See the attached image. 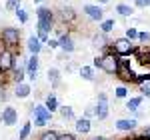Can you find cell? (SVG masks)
I'll use <instances>...</instances> for the list:
<instances>
[{
	"label": "cell",
	"mask_w": 150,
	"mask_h": 140,
	"mask_svg": "<svg viewBox=\"0 0 150 140\" xmlns=\"http://www.w3.org/2000/svg\"><path fill=\"white\" fill-rule=\"evenodd\" d=\"M18 56L12 48H0V76L2 74H10L18 64Z\"/></svg>",
	"instance_id": "cell-4"
},
{
	"label": "cell",
	"mask_w": 150,
	"mask_h": 140,
	"mask_svg": "<svg viewBox=\"0 0 150 140\" xmlns=\"http://www.w3.org/2000/svg\"><path fill=\"white\" fill-rule=\"evenodd\" d=\"M82 12L88 16V20H92V22H102L104 20V8L100 4H84L82 6Z\"/></svg>",
	"instance_id": "cell-6"
},
{
	"label": "cell",
	"mask_w": 150,
	"mask_h": 140,
	"mask_svg": "<svg viewBox=\"0 0 150 140\" xmlns=\"http://www.w3.org/2000/svg\"><path fill=\"white\" fill-rule=\"evenodd\" d=\"M28 112H30V116L34 118V126H38V128H44L48 122L52 120V112L44 106V102L30 104L28 106Z\"/></svg>",
	"instance_id": "cell-2"
},
{
	"label": "cell",
	"mask_w": 150,
	"mask_h": 140,
	"mask_svg": "<svg viewBox=\"0 0 150 140\" xmlns=\"http://www.w3.org/2000/svg\"><path fill=\"white\" fill-rule=\"evenodd\" d=\"M116 12H118V16H122V18H128V16H132V14H134V8H132L130 4H124V2H120V4H116Z\"/></svg>",
	"instance_id": "cell-24"
},
{
	"label": "cell",
	"mask_w": 150,
	"mask_h": 140,
	"mask_svg": "<svg viewBox=\"0 0 150 140\" xmlns=\"http://www.w3.org/2000/svg\"><path fill=\"white\" fill-rule=\"evenodd\" d=\"M84 118H96V110H94V106H86L84 108Z\"/></svg>",
	"instance_id": "cell-32"
},
{
	"label": "cell",
	"mask_w": 150,
	"mask_h": 140,
	"mask_svg": "<svg viewBox=\"0 0 150 140\" xmlns=\"http://www.w3.org/2000/svg\"><path fill=\"white\" fill-rule=\"evenodd\" d=\"M0 122H2L4 126H14V124L18 122V110L6 104L2 108V112H0Z\"/></svg>",
	"instance_id": "cell-7"
},
{
	"label": "cell",
	"mask_w": 150,
	"mask_h": 140,
	"mask_svg": "<svg viewBox=\"0 0 150 140\" xmlns=\"http://www.w3.org/2000/svg\"><path fill=\"white\" fill-rule=\"evenodd\" d=\"M94 2H96V4H100V6H102V4H108V2H110V0H94Z\"/></svg>",
	"instance_id": "cell-43"
},
{
	"label": "cell",
	"mask_w": 150,
	"mask_h": 140,
	"mask_svg": "<svg viewBox=\"0 0 150 140\" xmlns=\"http://www.w3.org/2000/svg\"><path fill=\"white\" fill-rule=\"evenodd\" d=\"M20 6H22L20 0H6V2H4V8H6L8 12H16Z\"/></svg>",
	"instance_id": "cell-29"
},
{
	"label": "cell",
	"mask_w": 150,
	"mask_h": 140,
	"mask_svg": "<svg viewBox=\"0 0 150 140\" xmlns=\"http://www.w3.org/2000/svg\"><path fill=\"white\" fill-rule=\"evenodd\" d=\"M134 6H136V8H148L150 0H134Z\"/></svg>",
	"instance_id": "cell-34"
},
{
	"label": "cell",
	"mask_w": 150,
	"mask_h": 140,
	"mask_svg": "<svg viewBox=\"0 0 150 140\" xmlns=\"http://www.w3.org/2000/svg\"><path fill=\"white\" fill-rule=\"evenodd\" d=\"M42 2H44V0H34V4H42Z\"/></svg>",
	"instance_id": "cell-45"
},
{
	"label": "cell",
	"mask_w": 150,
	"mask_h": 140,
	"mask_svg": "<svg viewBox=\"0 0 150 140\" xmlns=\"http://www.w3.org/2000/svg\"><path fill=\"white\" fill-rule=\"evenodd\" d=\"M74 130L78 132V134H88L90 130H92V122H90V118H76V122H74Z\"/></svg>",
	"instance_id": "cell-16"
},
{
	"label": "cell",
	"mask_w": 150,
	"mask_h": 140,
	"mask_svg": "<svg viewBox=\"0 0 150 140\" xmlns=\"http://www.w3.org/2000/svg\"><path fill=\"white\" fill-rule=\"evenodd\" d=\"M8 98H10V94H8V90L0 86V102H4V104H6V102H8Z\"/></svg>",
	"instance_id": "cell-33"
},
{
	"label": "cell",
	"mask_w": 150,
	"mask_h": 140,
	"mask_svg": "<svg viewBox=\"0 0 150 140\" xmlns=\"http://www.w3.org/2000/svg\"><path fill=\"white\" fill-rule=\"evenodd\" d=\"M110 48H112V52H114L116 56H120V58H126L130 54H136L138 52V46L132 44V40H128L126 36L114 38V42L110 44Z\"/></svg>",
	"instance_id": "cell-3"
},
{
	"label": "cell",
	"mask_w": 150,
	"mask_h": 140,
	"mask_svg": "<svg viewBox=\"0 0 150 140\" xmlns=\"http://www.w3.org/2000/svg\"><path fill=\"white\" fill-rule=\"evenodd\" d=\"M46 46L50 48V50H56V48H60V44H58V38H50Z\"/></svg>",
	"instance_id": "cell-35"
},
{
	"label": "cell",
	"mask_w": 150,
	"mask_h": 140,
	"mask_svg": "<svg viewBox=\"0 0 150 140\" xmlns=\"http://www.w3.org/2000/svg\"><path fill=\"white\" fill-rule=\"evenodd\" d=\"M138 34H140V30L134 28V26H128L126 30H124V36H126L128 40H132V42H138Z\"/></svg>",
	"instance_id": "cell-27"
},
{
	"label": "cell",
	"mask_w": 150,
	"mask_h": 140,
	"mask_svg": "<svg viewBox=\"0 0 150 140\" xmlns=\"http://www.w3.org/2000/svg\"><path fill=\"white\" fill-rule=\"evenodd\" d=\"M114 96H116V98H120V100L130 98V96H128V88L124 86V84H120V86H116V88H114Z\"/></svg>",
	"instance_id": "cell-28"
},
{
	"label": "cell",
	"mask_w": 150,
	"mask_h": 140,
	"mask_svg": "<svg viewBox=\"0 0 150 140\" xmlns=\"http://www.w3.org/2000/svg\"><path fill=\"white\" fill-rule=\"evenodd\" d=\"M142 96H144V98H150V90H146V92H142Z\"/></svg>",
	"instance_id": "cell-44"
},
{
	"label": "cell",
	"mask_w": 150,
	"mask_h": 140,
	"mask_svg": "<svg viewBox=\"0 0 150 140\" xmlns=\"http://www.w3.org/2000/svg\"><path fill=\"white\" fill-rule=\"evenodd\" d=\"M60 140H76V134H72V132H60Z\"/></svg>",
	"instance_id": "cell-36"
},
{
	"label": "cell",
	"mask_w": 150,
	"mask_h": 140,
	"mask_svg": "<svg viewBox=\"0 0 150 140\" xmlns=\"http://www.w3.org/2000/svg\"><path fill=\"white\" fill-rule=\"evenodd\" d=\"M138 126V120L136 118H118L114 122V128L120 132H134Z\"/></svg>",
	"instance_id": "cell-8"
},
{
	"label": "cell",
	"mask_w": 150,
	"mask_h": 140,
	"mask_svg": "<svg viewBox=\"0 0 150 140\" xmlns=\"http://www.w3.org/2000/svg\"><path fill=\"white\" fill-rule=\"evenodd\" d=\"M142 138H144V140H150V124L142 128Z\"/></svg>",
	"instance_id": "cell-38"
},
{
	"label": "cell",
	"mask_w": 150,
	"mask_h": 140,
	"mask_svg": "<svg viewBox=\"0 0 150 140\" xmlns=\"http://www.w3.org/2000/svg\"><path fill=\"white\" fill-rule=\"evenodd\" d=\"M38 66H40V54H30L28 60H26V72H28V76L38 74Z\"/></svg>",
	"instance_id": "cell-15"
},
{
	"label": "cell",
	"mask_w": 150,
	"mask_h": 140,
	"mask_svg": "<svg viewBox=\"0 0 150 140\" xmlns=\"http://www.w3.org/2000/svg\"><path fill=\"white\" fill-rule=\"evenodd\" d=\"M30 134H32V122L26 120L22 126H20V130H18V140H28Z\"/></svg>",
	"instance_id": "cell-23"
},
{
	"label": "cell",
	"mask_w": 150,
	"mask_h": 140,
	"mask_svg": "<svg viewBox=\"0 0 150 140\" xmlns=\"http://www.w3.org/2000/svg\"><path fill=\"white\" fill-rule=\"evenodd\" d=\"M58 114H60V118H62V120H72V122H76L74 108H72V106H68V104L60 106V108H58Z\"/></svg>",
	"instance_id": "cell-22"
},
{
	"label": "cell",
	"mask_w": 150,
	"mask_h": 140,
	"mask_svg": "<svg viewBox=\"0 0 150 140\" xmlns=\"http://www.w3.org/2000/svg\"><path fill=\"white\" fill-rule=\"evenodd\" d=\"M78 76L86 82H96V68H94L92 64H90V66H88V64H82L80 70H78Z\"/></svg>",
	"instance_id": "cell-14"
},
{
	"label": "cell",
	"mask_w": 150,
	"mask_h": 140,
	"mask_svg": "<svg viewBox=\"0 0 150 140\" xmlns=\"http://www.w3.org/2000/svg\"><path fill=\"white\" fill-rule=\"evenodd\" d=\"M44 106H46L48 110L54 114V112H58V108H60V102H58V96L54 92H50L44 96Z\"/></svg>",
	"instance_id": "cell-19"
},
{
	"label": "cell",
	"mask_w": 150,
	"mask_h": 140,
	"mask_svg": "<svg viewBox=\"0 0 150 140\" xmlns=\"http://www.w3.org/2000/svg\"><path fill=\"white\" fill-rule=\"evenodd\" d=\"M98 102H108V96H106V92H98Z\"/></svg>",
	"instance_id": "cell-40"
},
{
	"label": "cell",
	"mask_w": 150,
	"mask_h": 140,
	"mask_svg": "<svg viewBox=\"0 0 150 140\" xmlns=\"http://www.w3.org/2000/svg\"><path fill=\"white\" fill-rule=\"evenodd\" d=\"M92 66H94V68H98V70H100V56H96V58H94Z\"/></svg>",
	"instance_id": "cell-41"
},
{
	"label": "cell",
	"mask_w": 150,
	"mask_h": 140,
	"mask_svg": "<svg viewBox=\"0 0 150 140\" xmlns=\"http://www.w3.org/2000/svg\"><path fill=\"white\" fill-rule=\"evenodd\" d=\"M46 76H48V82H50V86L52 88H58L60 84H62V78H60V70L56 68V66H50L46 72Z\"/></svg>",
	"instance_id": "cell-17"
},
{
	"label": "cell",
	"mask_w": 150,
	"mask_h": 140,
	"mask_svg": "<svg viewBox=\"0 0 150 140\" xmlns=\"http://www.w3.org/2000/svg\"><path fill=\"white\" fill-rule=\"evenodd\" d=\"M142 100H144V96L140 94V96H130V98H126V110L128 112H138L140 106H142Z\"/></svg>",
	"instance_id": "cell-18"
},
{
	"label": "cell",
	"mask_w": 150,
	"mask_h": 140,
	"mask_svg": "<svg viewBox=\"0 0 150 140\" xmlns=\"http://www.w3.org/2000/svg\"><path fill=\"white\" fill-rule=\"evenodd\" d=\"M114 26H116V20H114V18H104L102 22L98 24L100 32H104V34H110V32L114 30Z\"/></svg>",
	"instance_id": "cell-25"
},
{
	"label": "cell",
	"mask_w": 150,
	"mask_h": 140,
	"mask_svg": "<svg viewBox=\"0 0 150 140\" xmlns=\"http://www.w3.org/2000/svg\"><path fill=\"white\" fill-rule=\"evenodd\" d=\"M60 2H68V0H60Z\"/></svg>",
	"instance_id": "cell-46"
},
{
	"label": "cell",
	"mask_w": 150,
	"mask_h": 140,
	"mask_svg": "<svg viewBox=\"0 0 150 140\" xmlns=\"http://www.w3.org/2000/svg\"><path fill=\"white\" fill-rule=\"evenodd\" d=\"M58 44H60V50H62V52H68V54H72V52L76 50V44H74V40H72V36H70L68 32L58 36Z\"/></svg>",
	"instance_id": "cell-10"
},
{
	"label": "cell",
	"mask_w": 150,
	"mask_h": 140,
	"mask_svg": "<svg viewBox=\"0 0 150 140\" xmlns=\"http://www.w3.org/2000/svg\"><path fill=\"white\" fill-rule=\"evenodd\" d=\"M148 42H150V32L148 30H142V32L138 34V44L144 46V44H148Z\"/></svg>",
	"instance_id": "cell-31"
},
{
	"label": "cell",
	"mask_w": 150,
	"mask_h": 140,
	"mask_svg": "<svg viewBox=\"0 0 150 140\" xmlns=\"http://www.w3.org/2000/svg\"><path fill=\"white\" fill-rule=\"evenodd\" d=\"M74 70H80V66H78L76 62H68V64H66V72H74Z\"/></svg>",
	"instance_id": "cell-37"
},
{
	"label": "cell",
	"mask_w": 150,
	"mask_h": 140,
	"mask_svg": "<svg viewBox=\"0 0 150 140\" xmlns=\"http://www.w3.org/2000/svg\"><path fill=\"white\" fill-rule=\"evenodd\" d=\"M90 140H110V138H106V136H100V134H98V136H94V138H90Z\"/></svg>",
	"instance_id": "cell-42"
},
{
	"label": "cell",
	"mask_w": 150,
	"mask_h": 140,
	"mask_svg": "<svg viewBox=\"0 0 150 140\" xmlns=\"http://www.w3.org/2000/svg\"><path fill=\"white\" fill-rule=\"evenodd\" d=\"M44 46H46V44H44L36 34L28 36V40H26V50H28L30 54H40V52L44 50Z\"/></svg>",
	"instance_id": "cell-9"
},
{
	"label": "cell",
	"mask_w": 150,
	"mask_h": 140,
	"mask_svg": "<svg viewBox=\"0 0 150 140\" xmlns=\"http://www.w3.org/2000/svg\"><path fill=\"white\" fill-rule=\"evenodd\" d=\"M120 64H122V58L116 56L114 52H112V48H106L102 54H100V70L106 72L108 76H116Z\"/></svg>",
	"instance_id": "cell-1"
},
{
	"label": "cell",
	"mask_w": 150,
	"mask_h": 140,
	"mask_svg": "<svg viewBox=\"0 0 150 140\" xmlns=\"http://www.w3.org/2000/svg\"><path fill=\"white\" fill-rule=\"evenodd\" d=\"M38 140H60V132H56V130H44L40 136H38Z\"/></svg>",
	"instance_id": "cell-26"
},
{
	"label": "cell",
	"mask_w": 150,
	"mask_h": 140,
	"mask_svg": "<svg viewBox=\"0 0 150 140\" xmlns=\"http://www.w3.org/2000/svg\"><path fill=\"white\" fill-rule=\"evenodd\" d=\"M94 110H96V118H98V120H106L108 114H110L108 102H96V104H94Z\"/></svg>",
	"instance_id": "cell-20"
},
{
	"label": "cell",
	"mask_w": 150,
	"mask_h": 140,
	"mask_svg": "<svg viewBox=\"0 0 150 140\" xmlns=\"http://www.w3.org/2000/svg\"><path fill=\"white\" fill-rule=\"evenodd\" d=\"M32 94V84L30 82H18V84H14V96L16 98H28Z\"/></svg>",
	"instance_id": "cell-13"
},
{
	"label": "cell",
	"mask_w": 150,
	"mask_h": 140,
	"mask_svg": "<svg viewBox=\"0 0 150 140\" xmlns=\"http://www.w3.org/2000/svg\"><path fill=\"white\" fill-rule=\"evenodd\" d=\"M134 84L138 86L140 92H146V90H150V72H148V74H138Z\"/></svg>",
	"instance_id": "cell-21"
},
{
	"label": "cell",
	"mask_w": 150,
	"mask_h": 140,
	"mask_svg": "<svg viewBox=\"0 0 150 140\" xmlns=\"http://www.w3.org/2000/svg\"><path fill=\"white\" fill-rule=\"evenodd\" d=\"M92 46H96V48H100V50H106V48H110V40H108V34H104V32H96V34H92Z\"/></svg>",
	"instance_id": "cell-12"
},
{
	"label": "cell",
	"mask_w": 150,
	"mask_h": 140,
	"mask_svg": "<svg viewBox=\"0 0 150 140\" xmlns=\"http://www.w3.org/2000/svg\"><path fill=\"white\" fill-rule=\"evenodd\" d=\"M14 14H16V18H18V22H20V24H26V22H28V12L24 10L22 6H20L18 10L14 12Z\"/></svg>",
	"instance_id": "cell-30"
},
{
	"label": "cell",
	"mask_w": 150,
	"mask_h": 140,
	"mask_svg": "<svg viewBox=\"0 0 150 140\" xmlns=\"http://www.w3.org/2000/svg\"><path fill=\"white\" fill-rule=\"evenodd\" d=\"M0 42L4 44V48H14L20 44V30L18 28H14V26H6V28H2V32H0Z\"/></svg>",
	"instance_id": "cell-5"
},
{
	"label": "cell",
	"mask_w": 150,
	"mask_h": 140,
	"mask_svg": "<svg viewBox=\"0 0 150 140\" xmlns=\"http://www.w3.org/2000/svg\"><path fill=\"white\" fill-rule=\"evenodd\" d=\"M58 18H60L62 22H66V24H72V22H76L78 14H76V10H74L72 6H62V8L58 10Z\"/></svg>",
	"instance_id": "cell-11"
},
{
	"label": "cell",
	"mask_w": 150,
	"mask_h": 140,
	"mask_svg": "<svg viewBox=\"0 0 150 140\" xmlns=\"http://www.w3.org/2000/svg\"><path fill=\"white\" fill-rule=\"evenodd\" d=\"M68 52H62V50H60V54H58V58L56 60H62V62H68Z\"/></svg>",
	"instance_id": "cell-39"
}]
</instances>
